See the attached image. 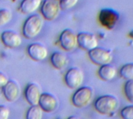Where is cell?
<instances>
[{
	"mask_svg": "<svg viewBox=\"0 0 133 119\" xmlns=\"http://www.w3.org/2000/svg\"><path fill=\"white\" fill-rule=\"evenodd\" d=\"M94 108L101 115H113L119 108V101L114 95H103L95 101Z\"/></svg>",
	"mask_w": 133,
	"mask_h": 119,
	"instance_id": "cell-1",
	"label": "cell"
},
{
	"mask_svg": "<svg viewBox=\"0 0 133 119\" xmlns=\"http://www.w3.org/2000/svg\"><path fill=\"white\" fill-rule=\"evenodd\" d=\"M43 26V18L38 14H33L25 20L23 26V34L27 39L34 38L40 34Z\"/></svg>",
	"mask_w": 133,
	"mask_h": 119,
	"instance_id": "cell-2",
	"label": "cell"
},
{
	"mask_svg": "<svg viewBox=\"0 0 133 119\" xmlns=\"http://www.w3.org/2000/svg\"><path fill=\"white\" fill-rule=\"evenodd\" d=\"M94 96V91L93 88L89 87H82L77 89L74 93L72 101L74 106L76 108H85L88 106Z\"/></svg>",
	"mask_w": 133,
	"mask_h": 119,
	"instance_id": "cell-3",
	"label": "cell"
},
{
	"mask_svg": "<svg viewBox=\"0 0 133 119\" xmlns=\"http://www.w3.org/2000/svg\"><path fill=\"white\" fill-rule=\"evenodd\" d=\"M100 23L108 30L114 29L120 20L119 12L111 8L102 9L98 15Z\"/></svg>",
	"mask_w": 133,
	"mask_h": 119,
	"instance_id": "cell-4",
	"label": "cell"
},
{
	"mask_svg": "<svg viewBox=\"0 0 133 119\" xmlns=\"http://www.w3.org/2000/svg\"><path fill=\"white\" fill-rule=\"evenodd\" d=\"M88 55L90 60L96 65H104L111 64L113 61V54L111 51L97 47L90 51H88Z\"/></svg>",
	"mask_w": 133,
	"mask_h": 119,
	"instance_id": "cell-5",
	"label": "cell"
},
{
	"mask_svg": "<svg viewBox=\"0 0 133 119\" xmlns=\"http://www.w3.org/2000/svg\"><path fill=\"white\" fill-rule=\"evenodd\" d=\"M61 10L58 0H45L41 5V12L43 17L49 21L55 19Z\"/></svg>",
	"mask_w": 133,
	"mask_h": 119,
	"instance_id": "cell-6",
	"label": "cell"
},
{
	"mask_svg": "<svg viewBox=\"0 0 133 119\" xmlns=\"http://www.w3.org/2000/svg\"><path fill=\"white\" fill-rule=\"evenodd\" d=\"M84 80V74L83 71L76 67L69 69L65 76V82L71 89H79Z\"/></svg>",
	"mask_w": 133,
	"mask_h": 119,
	"instance_id": "cell-7",
	"label": "cell"
},
{
	"mask_svg": "<svg viewBox=\"0 0 133 119\" xmlns=\"http://www.w3.org/2000/svg\"><path fill=\"white\" fill-rule=\"evenodd\" d=\"M59 44L65 51L74 50L78 45L77 34L70 29L64 30L59 36Z\"/></svg>",
	"mask_w": 133,
	"mask_h": 119,
	"instance_id": "cell-8",
	"label": "cell"
},
{
	"mask_svg": "<svg viewBox=\"0 0 133 119\" xmlns=\"http://www.w3.org/2000/svg\"><path fill=\"white\" fill-rule=\"evenodd\" d=\"M78 45L86 50L91 51L98 47V40L95 34L90 32H80L77 34Z\"/></svg>",
	"mask_w": 133,
	"mask_h": 119,
	"instance_id": "cell-9",
	"label": "cell"
},
{
	"mask_svg": "<svg viewBox=\"0 0 133 119\" xmlns=\"http://www.w3.org/2000/svg\"><path fill=\"white\" fill-rule=\"evenodd\" d=\"M1 41L2 44L9 48H16L22 44L20 35L13 30H5L1 34Z\"/></svg>",
	"mask_w": 133,
	"mask_h": 119,
	"instance_id": "cell-10",
	"label": "cell"
},
{
	"mask_svg": "<svg viewBox=\"0 0 133 119\" xmlns=\"http://www.w3.org/2000/svg\"><path fill=\"white\" fill-rule=\"evenodd\" d=\"M27 53L33 60L41 62L47 58L48 51L44 44L40 43H34L28 46Z\"/></svg>",
	"mask_w": 133,
	"mask_h": 119,
	"instance_id": "cell-11",
	"label": "cell"
},
{
	"mask_svg": "<svg viewBox=\"0 0 133 119\" xmlns=\"http://www.w3.org/2000/svg\"><path fill=\"white\" fill-rule=\"evenodd\" d=\"M58 104V100L54 95L48 93H44L41 96L38 106L42 109L43 111L51 113L57 109Z\"/></svg>",
	"mask_w": 133,
	"mask_h": 119,
	"instance_id": "cell-12",
	"label": "cell"
},
{
	"mask_svg": "<svg viewBox=\"0 0 133 119\" xmlns=\"http://www.w3.org/2000/svg\"><path fill=\"white\" fill-rule=\"evenodd\" d=\"M41 94V90L37 83H32L26 86L25 90V97L31 106L38 105Z\"/></svg>",
	"mask_w": 133,
	"mask_h": 119,
	"instance_id": "cell-13",
	"label": "cell"
},
{
	"mask_svg": "<svg viewBox=\"0 0 133 119\" xmlns=\"http://www.w3.org/2000/svg\"><path fill=\"white\" fill-rule=\"evenodd\" d=\"M2 93L8 101L14 102L20 96V88L16 81L9 80L7 84L2 88Z\"/></svg>",
	"mask_w": 133,
	"mask_h": 119,
	"instance_id": "cell-14",
	"label": "cell"
},
{
	"mask_svg": "<svg viewBox=\"0 0 133 119\" xmlns=\"http://www.w3.org/2000/svg\"><path fill=\"white\" fill-rule=\"evenodd\" d=\"M42 0H22L19 9L23 14H32L41 5Z\"/></svg>",
	"mask_w": 133,
	"mask_h": 119,
	"instance_id": "cell-15",
	"label": "cell"
},
{
	"mask_svg": "<svg viewBox=\"0 0 133 119\" xmlns=\"http://www.w3.org/2000/svg\"><path fill=\"white\" fill-rule=\"evenodd\" d=\"M98 75L100 78L104 81H111L117 76V69L111 64L104 65L100 67Z\"/></svg>",
	"mask_w": 133,
	"mask_h": 119,
	"instance_id": "cell-16",
	"label": "cell"
},
{
	"mask_svg": "<svg viewBox=\"0 0 133 119\" xmlns=\"http://www.w3.org/2000/svg\"><path fill=\"white\" fill-rule=\"evenodd\" d=\"M51 62L55 69H62L68 63V58L62 52L55 51L51 56Z\"/></svg>",
	"mask_w": 133,
	"mask_h": 119,
	"instance_id": "cell-17",
	"label": "cell"
},
{
	"mask_svg": "<svg viewBox=\"0 0 133 119\" xmlns=\"http://www.w3.org/2000/svg\"><path fill=\"white\" fill-rule=\"evenodd\" d=\"M43 118V111L38 106H31L26 115V119H42Z\"/></svg>",
	"mask_w": 133,
	"mask_h": 119,
	"instance_id": "cell-18",
	"label": "cell"
},
{
	"mask_svg": "<svg viewBox=\"0 0 133 119\" xmlns=\"http://www.w3.org/2000/svg\"><path fill=\"white\" fill-rule=\"evenodd\" d=\"M120 75L127 81L133 80V62L124 65L120 69Z\"/></svg>",
	"mask_w": 133,
	"mask_h": 119,
	"instance_id": "cell-19",
	"label": "cell"
},
{
	"mask_svg": "<svg viewBox=\"0 0 133 119\" xmlns=\"http://www.w3.org/2000/svg\"><path fill=\"white\" fill-rule=\"evenodd\" d=\"M12 18V12L6 8L0 9V27L5 26L9 23Z\"/></svg>",
	"mask_w": 133,
	"mask_h": 119,
	"instance_id": "cell-20",
	"label": "cell"
},
{
	"mask_svg": "<svg viewBox=\"0 0 133 119\" xmlns=\"http://www.w3.org/2000/svg\"><path fill=\"white\" fill-rule=\"evenodd\" d=\"M124 92L127 99L131 103H133V80H129L125 83Z\"/></svg>",
	"mask_w": 133,
	"mask_h": 119,
	"instance_id": "cell-21",
	"label": "cell"
},
{
	"mask_svg": "<svg viewBox=\"0 0 133 119\" xmlns=\"http://www.w3.org/2000/svg\"><path fill=\"white\" fill-rule=\"evenodd\" d=\"M79 0H59V5L62 10H68L73 8Z\"/></svg>",
	"mask_w": 133,
	"mask_h": 119,
	"instance_id": "cell-22",
	"label": "cell"
},
{
	"mask_svg": "<svg viewBox=\"0 0 133 119\" xmlns=\"http://www.w3.org/2000/svg\"><path fill=\"white\" fill-rule=\"evenodd\" d=\"M121 116L123 119H133V105L126 106L122 108Z\"/></svg>",
	"mask_w": 133,
	"mask_h": 119,
	"instance_id": "cell-23",
	"label": "cell"
},
{
	"mask_svg": "<svg viewBox=\"0 0 133 119\" xmlns=\"http://www.w3.org/2000/svg\"><path fill=\"white\" fill-rule=\"evenodd\" d=\"M9 109L5 106L0 105V119H9Z\"/></svg>",
	"mask_w": 133,
	"mask_h": 119,
	"instance_id": "cell-24",
	"label": "cell"
},
{
	"mask_svg": "<svg viewBox=\"0 0 133 119\" xmlns=\"http://www.w3.org/2000/svg\"><path fill=\"white\" fill-rule=\"evenodd\" d=\"M8 82H9L8 77L5 74L0 72V89H2L7 84Z\"/></svg>",
	"mask_w": 133,
	"mask_h": 119,
	"instance_id": "cell-25",
	"label": "cell"
},
{
	"mask_svg": "<svg viewBox=\"0 0 133 119\" xmlns=\"http://www.w3.org/2000/svg\"><path fill=\"white\" fill-rule=\"evenodd\" d=\"M67 119H79V118H77V117H76V116H70V117H69Z\"/></svg>",
	"mask_w": 133,
	"mask_h": 119,
	"instance_id": "cell-26",
	"label": "cell"
},
{
	"mask_svg": "<svg viewBox=\"0 0 133 119\" xmlns=\"http://www.w3.org/2000/svg\"><path fill=\"white\" fill-rule=\"evenodd\" d=\"M129 37H132V38H133V30L130 31V33H129Z\"/></svg>",
	"mask_w": 133,
	"mask_h": 119,
	"instance_id": "cell-27",
	"label": "cell"
},
{
	"mask_svg": "<svg viewBox=\"0 0 133 119\" xmlns=\"http://www.w3.org/2000/svg\"><path fill=\"white\" fill-rule=\"evenodd\" d=\"M12 2H16L17 0H12Z\"/></svg>",
	"mask_w": 133,
	"mask_h": 119,
	"instance_id": "cell-28",
	"label": "cell"
},
{
	"mask_svg": "<svg viewBox=\"0 0 133 119\" xmlns=\"http://www.w3.org/2000/svg\"><path fill=\"white\" fill-rule=\"evenodd\" d=\"M44 1H45V0H44Z\"/></svg>",
	"mask_w": 133,
	"mask_h": 119,
	"instance_id": "cell-29",
	"label": "cell"
}]
</instances>
